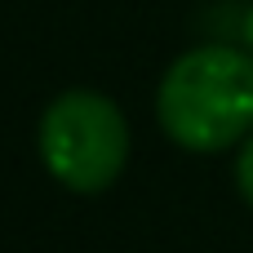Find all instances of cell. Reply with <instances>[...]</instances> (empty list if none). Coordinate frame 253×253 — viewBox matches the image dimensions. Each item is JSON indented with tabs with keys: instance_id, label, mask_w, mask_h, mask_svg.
Returning <instances> with one entry per match:
<instances>
[{
	"instance_id": "1",
	"label": "cell",
	"mask_w": 253,
	"mask_h": 253,
	"mask_svg": "<svg viewBox=\"0 0 253 253\" xmlns=\"http://www.w3.org/2000/svg\"><path fill=\"white\" fill-rule=\"evenodd\" d=\"M160 129L182 151H227L253 133V53L200 44L182 53L156 93Z\"/></svg>"
},
{
	"instance_id": "4",
	"label": "cell",
	"mask_w": 253,
	"mask_h": 253,
	"mask_svg": "<svg viewBox=\"0 0 253 253\" xmlns=\"http://www.w3.org/2000/svg\"><path fill=\"white\" fill-rule=\"evenodd\" d=\"M240 40H245V49L253 53V4L245 9V18H240Z\"/></svg>"
},
{
	"instance_id": "2",
	"label": "cell",
	"mask_w": 253,
	"mask_h": 253,
	"mask_svg": "<svg viewBox=\"0 0 253 253\" xmlns=\"http://www.w3.org/2000/svg\"><path fill=\"white\" fill-rule=\"evenodd\" d=\"M40 160L67 191H107L129 160V125L120 107L93 89L58 93L40 116Z\"/></svg>"
},
{
	"instance_id": "3",
	"label": "cell",
	"mask_w": 253,
	"mask_h": 253,
	"mask_svg": "<svg viewBox=\"0 0 253 253\" xmlns=\"http://www.w3.org/2000/svg\"><path fill=\"white\" fill-rule=\"evenodd\" d=\"M236 187H240V196L253 205V133L245 138V147H240V160H236Z\"/></svg>"
}]
</instances>
